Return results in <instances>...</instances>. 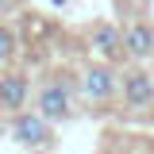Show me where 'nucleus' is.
Masks as SVG:
<instances>
[{
  "instance_id": "nucleus-1",
  "label": "nucleus",
  "mask_w": 154,
  "mask_h": 154,
  "mask_svg": "<svg viewBox=\"0 0 154 154\" xmlns=\"http://www.w3.org/2000/svg\"><path fill=\"white\" fill-rule=\"evenodd\" d=\"M8 135H12V143L23 146V150H38V146H50L54 143V123L46 119V116L38 112H12V123H8Z\"/></svg>"
},
{
  "instance_id": "nucleus-2",
  "label": "nucleus",
  "mask_w": 154,
  "mask_h": 154,
  "mask_svg": "<svg viewBox=\"0 0 154 154\" xmlns=\"http://www.w3.org/2000/svg\"><path fill=\"white\" fill-rule=\"evenodd\" d=\"M35 108L50 123H62V119H69V112H73V93H69V85L62 81V77H46L42 85H38L35 93Z\"/></svg>"
},
{
  "instance_id": "nucleus-3",
  "label": "nucleus",
  "mask_w": 154,
  "mask_h": 154,
  "mask_svg": "<svg viewBox=\"0 0 154 154\" xmlns=\"http://www.w3.org/2000/svg\"><path fill=\"white\" fill-rule=\"evenodd\" d=\"M119 96H123V108L135 116H146L154 108V77L146 69H127L119 77Z\"/></svg>"
},
{
  "instance_id": "nucleus-4",
  "label": "nucleus",
  "mask_w": 154,
  "mask_h": 154,
  "mask_svg": "<svg viewBox=\"0 0 154 154\" xmlns=\"http://www.w3.org/2000/svg\"><path fill=\"white\" fill-rule=\"evenodd\" d=\"M81 93H85L89 104H108L119 93V73L112 69V62H93L81 73Z\"/></svg>"
},
{
  "instance_id": "nucleus-5",
  "label": "nucleus",
  "mask_w": 154,
  "mask_h": 154,
  "mask_svg": "<svg viewBox=\"0 0 154 154\" xmlns=\"http://www.w3.org/2000/svg\"><path fill=\"white\" fill-rule=\"evenodd\" d=\"M123 54L135 58V62L154 58V27H150V23L135 19V23H127V27H123Z\"/></svg>"
},
{
  "instance_id": "nucleus-6",
  "label": "nucleus",
  "mask_w": 154,
  "mask_h": 154,
  "mask_svg": "<svg viewBox=\"0 0 154 154\" xmlns=\"http://www.w3.org/2000/svg\"><path fill=\"white\" fill-rule=\"evenodd\" d=\"M31 96L27 73H0V112H19Z\"/></svg>"
},
{
  "instance_id": "nucleus-7",
  "label": "nucleus",
  "mask_w": 154,
  "mask_h": 154,
  "mask_svg": "<svg viewBox=\"0 0 154 154\" xmlns=\"http://www.w3.org/2000/svg\"><path fill=\"white\" fill-rule=\"evenodd\" d=\"M89 42H93V50L104 58V62H119V58H123V31H119L116 23H96Z\"/></svg>"
},
{
  "instance_id": "nucleus-8",
  "label": "nucleus",
  "mask_w": 154,
  "mask_h": 154,
  "mask_svg": "<svg viewBox=\"0 0 154 154\" xmlns=\"http://www.w3.org/2000/svg\"><path fill=\"white\" fill-rule=\"evenodd\" d=\"M16 46H19L16 31H12L8 23H0V62H8V58H16Z\"/></svg>"
},
{
  "instance_id": "nucleus-9",
  "label": "nucleus",
  "mask_w": 154,
  "mask_h": 154,
  "mask_svg": "<svg viewBox=\"0 0 154 154\" xmlns=\"http://www.w3.org/2000/svg\"><path fill=\"white\" fill-rule=\"evenodd\" d=\"M12 4H16V0H0V12H8V8H12Z\"/></svg>"
},
{
  "instance_id": "nucleus-10",
  "label": "nucleus",
  "mask_w": 154,
  "mask_h": 154,
  "mask_svg": "<svg viewBox=\"0 0 154 154\" xmlns=\"http://www.w3.org/2000/svg\"><path fill=\"white\" fill-rule=\"evenodd\" d=\"M31 154H50V146H38V150H31Z\"/></svg>"
}]
</instances>
